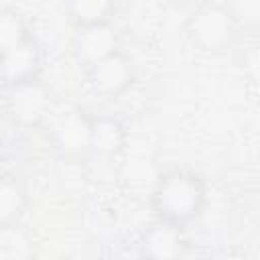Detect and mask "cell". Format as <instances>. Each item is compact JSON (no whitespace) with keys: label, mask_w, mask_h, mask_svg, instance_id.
<instances>
[{"label":"cell","mask_w":260,"mask_h":260,"mask_svg":"<svg viewBox=\"0 0 260 260\" xmlns=\"http://www.w3.org/2000/svg\"><path fill=\"white\" fill-rule=\"evenodd\" d=\"M83 71H85V83L89 91L104 100L120 98L134 85V79H136L132 59L120 49L108 53L106 57L91 63Z\"/></svg>","instance_id":"cell-4"},{"label":"cell","mask_w":260,"mask_h":260,"mask_svg":"<svg viewBox=\"0 0 260 260\" xmlns=\"http://www.w3.org/2000/svg\"><path fill=\"white\" fill-rule=\"evenodd\" d=\"M205 203V181L195 171L185 167H173L160 173L150 193V207L156 219L181 228L197 219L203 213Z\"/></svg>","instance_id":"cell-1"},{"label":"cell","mask_w":260,"mask_h":260,"mask_svg":"<svg viewBox=\"0 0 260 260\" xmlns=\"http://www.w3.org/2000/svg\"><path fill=\"white\" fill-rule=\"evenodd\" d=\"M45 67V49L30 32L0 51V85L4 89L39 79Z\"/></svg>","instance_id":"cell-5"},{"label":"cell","mask_w":260,"mask_h":260,"mask_svg":"<svg viewBox=\"0 0 260 260\" xmlns=\"http://www.w3.org/2000/svg\"><path fill=\"white\" fill-rule=\"evenodd\" d=\"M91 120L83 108H67L47 118V142L67 162H81L91 154Z\"/></svg>","instance_id":"cell-3"},{"label":"cell","mask_w":260,"mask_h":260,"mask_svg":"<svg viewBox=\"0 0 260 260\" xmlns=\"http://www.w3.org/2000/svg\"><path fill=\"white\" fill-rule=\"evenodd\" d=\"M128 142L126 124L112 114L93 116L91 120V154L98 156H118Z\"/></svg>","instance_id":"cell-10"},{"label":"cell","mask_w":260,"mask_h":260,"mask_svg":"<svg viewBox=\"0 0 260 260\" xmlns=\"http://www.w3.org/2000/svg\"><path fill=\"white\" fill-rule=\"evenodd\" d=\"M8 91V114L20 126H41L53 112L51 89L39 79L10 87Z\"/></svg>","instance_id":"cell-6"},{"label":"cell","mask_w":260,"mask_h":260,"mask_svg":"<svg viewBox=\"0 0 260 260\" xmlns=\"http://www.w3.org/2000/svg\"><path fill=\"white\" fill-rule=\"evenodd\" d=\"M187 248V240L181 225L154 219L138 238L140 256L154 258V260H171L183 256Z\"/></svg>","instance_id":"cell-8"},{"label":"cell","mask_w":260,"mask_h":260,"mask_svg":"<svg viewBox=\"0 0 260 260\" xmlns=\"http://www.w3.org/2000/svg\"><path fill=\"white\" fill-rule=\"evenodd\" d=\"M118 49V32L112 20L75 26L71 37V55L79 67H89L108 53Z\"/></svg>","instance_id":"cell-7"},{"label":"cell","mask_w":260,"mask_h":260,"mask_svg":"<svg viewBox=\"0 0 260 260\" xmlns=\"http://www.w3.org/2000/svg\"><path fill=\"white\" fill-rule=\"evenodd\" d=\"M30 203L24 181L8 171L0 173V232L14 228L26 213Z\"/></svg>","instance_id":"cell-9"},{"label":"cell","mask_w":260,"mask_h":260,"mask_svg":"<svg viewBox=\"0 0 260 260\" xmlns=\"http://www.w3.org/2000/svg\"><path fill=\"white\" fill-rule=\"evenodd\" d=\"M238 22L221 0H203L187 18L185 32L195 49L201 53H221L234 45L238 37Z\"/></svg>","instance_id":"cell-2"},{"label":"cell","mask_w":260,"mask_h":260,"mask_svg":"<svg viewBox=\"0 0 260 260\" xmlns=\"http://www.w3.org/2000/svg\"><path fill=\"white\" fill-rule=\"evenodd\" d=\"M63 10L75 26L112 20L116 0H63Z\"/></svg>","instance_id":"cell-11"},{"label":"cell","mask_w":260,"mask_h":260,"mask_svg":"<svg viewBox=\"0 0 260 260\" xmlns=\"http://www.w3.org/2000/svg\"><path fill=\"white\" fill-rule=\"evenodd\" d=\"M26 35H30V28L24 16L16 8H10V6L0 8V51L24 39Z\"/></svg>","instance_id":"cell-12"}]
</instances>
